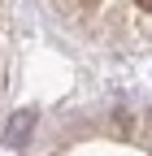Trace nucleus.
I'll list each match as a JSON object with an SVG mask.
<instances>
[{"label": "nucleus", "mask_w": 152, "mask_h": 156, "mask_svg": "<svg viewBox=\"0 0 152 156\" xmlns=\"http://www.w3.org/2000/svg\"><path fill=\"white\" fill-rule=\"evenodd\" d=\"M35 126V113H17L13 122H9V143H22V134Z\"/></svg>", "instance_id": "f257e3e1"}, {"label": "nucleus", "mask_w": 152, "mask_h": 156, "mask_svg": "<svg viewBox=\"0 0 152 156\" xmlns=\"http://www.w3.org/2000/svg\"><path fill=\"white\" fill-rule=\"evenodd\" d=\"M135 5H139V9H148V13H152V0H135Z\"/></svg>", "instance_id": "f03ea898"}]
</instances>
